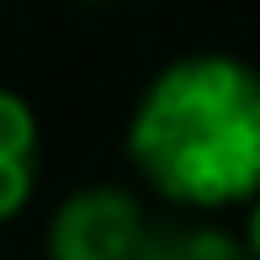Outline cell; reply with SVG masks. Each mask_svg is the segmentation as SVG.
<instances>
[{
	"label": "cell",
	"mask_w": 260,
	"mask_h": 260,
	"mask_svg": "<svg viewBox=\"0 0 260 260\" xmlns=\"http://www.w3.org/2000/svg\"><path fill=\"white\" fill-rule=\"evenodd\" d=\"M138 170L170 202L218 207L260 186V80L218 53L170 64L127 127Z\"/></svg>",
	"instance_id": "6da1fadb"
},
{
	"label": "cell",
	"mask_w": 260,
	"mask_h": 260,
	"mask_svg": "<svg viewBox=\"0 0 260 260\" xmlns=\"http://www.w3.org/2000/svg\"><path fill=\"white\" fill-rule=\"evenodd\" d=\"M144 212L117 186H85L64 197V207L48 223L53 260H133L144 244Z\"/></svg>",
	"instance_id": "7a4b0ae2"
},
{
	"label": "cell",
	"mask_w": 260,
	"mask_h": 260,
	"mask_svg": "<svg viewBox=\"0 0 260 260\" xmlns=\"http://www.w3.org/2000/svg\"><path fill=\"white\" fill-rule=\"evenodd\" d=\"M38 186V117L16 90H0V223L16 218Z\"/></svg>",
	"instance_id": "3957f363"
},
{
	"label": "cell",
	"mask_w": 260,
	"mask_h": 260,
	"mask_svg": "<svg viewBox=\"0 0 260 260\" xmlns=\"http://www.w3.org/2000/svg\"><path fill=\"white\" fill-rule=\"evenodd\" d=\"M133 260H244V250H239L223 229L170 223V229H149Z\"/></svg>",
	"instance_id": "277c9868"
},
{
	"label": "cell",
	"mask_w": 260,
	"mask_h": 260,
	"mask_svg": "<svg viewBox=\"0 0 260 260\" xmlns=\"http://www.w3.org/2000/svg\"><path fill=\"white\" fill-rule=\"evenodd\" d=\"M250 250L260 255V207H255V218H250Z\"/></svg>",
	"instance_id": "5b68a950"
}]
</instances>
